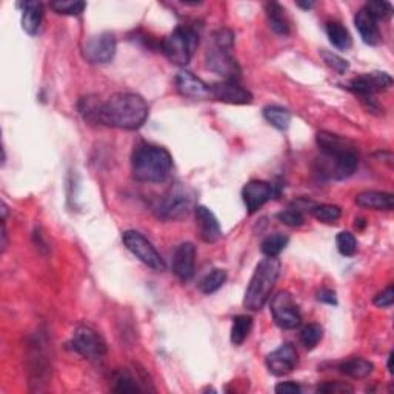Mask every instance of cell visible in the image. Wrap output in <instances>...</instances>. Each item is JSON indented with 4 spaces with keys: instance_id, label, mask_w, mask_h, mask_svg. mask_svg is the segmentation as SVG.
I'll use <instances>...</instances> for the list:
<instances>
[{
    "instance_id": "obj_1",
    "label": "cell",
    "mask_w": 394,
    "mask_h": 394,
    "mask_svg": "<svg viewBox=\"0 0 394 394\" xmlns=\"http://www.w3.org/2000/svg\"><path fill=\"white\" fill-rule=\"evenodd\" d=\"M148 114L150 108L142 96L136 93H117L112 94L107 102H102L98 123L132 131L139 130L146 122Z\"/></svg>"
},
{
    "instance_id": "obj_2",
    "label": "cell",
    "mask_w": 394,
    "mask_h": 394,
    "mask_svg": "<svg viewBox=\"0 0 394 394\" xmlns=\"http://www.w3.org/2000/svg\"><path fill=\"white\" fill-rule=\"evenodd\" d=\"M132 175L145 184L164 182L173 170V157L164 146L140 144L131 157Z\"/></svg>"
},
{
    "instance_id": "obj_3",
    "label": "cell",
    "mask_w": 394,
    "mask_h": 394,
    "mask_svg": "<svg viewBox=\"0 0 394 394\" xmlns=\"http://www.w3.org/2000/svg\"><path fill=\"white\" fill-rule=\"evenodd\" d=\"M279 274L280 262L277 257H266L260 260L245 291L243 307L250 311H260L270 300Z\"/></svg>"
},
{
    "instance_id": "obj_4",
    "label": "cell",
    "mask_w": 394,
    "mask_h": 394,
    "mask_svg": "<svg viewBox=\"0 0 394 394\" xmlns=\"http://www.w3.org/2000/svg\"><path fill=\"white\" fill-rule=\"evenodd\" d=\"M197 45L199 34L191 26H178L162 42V51L174 65L187 67L193 59Z\"/></svg>"
},
{
    "instance_id": "obj_5",
    "label": "cell",
    "mask_w": 394,
    "mask_h": 394,
    "mask_svg": "<svg viewBox=\"0 0 394 394\" xmlns=\"http://www.w3.org/2000/svg\"><path fill=\"white\" fill-rule=\"evenodd\" d=\"M193 208V196L182 185H174L159 200L156 207L157 217L164 221H179L188 216Z\"/></svg>"
},
{
    "instance_id": "obj_6",
    "label": "cell",
    "mask_w": 394,
    "mask_h": 394,
    "mask_svg": "<svg viewBox=\"0 0 394 394\" xmlns=\"http://www.w3.org/2000/svg\"><path fill=\"white\" fill-rule=\"evenodd\" d=\"M68 345L74 353L89 361H98L107 354V342L94 328L88 325L77 327Z\"/></svg>"
},
{
    "instance_id": "obj_7",
    "label": "cell",
    "mask_w": 394,
    "mask_h": 394,
    "mask_svg": "<svg viewBox=\"0 0 394 394\" xmlns=\"http://www.w3.org/2000/svg\"><path fill=\"white\" fill-rule=\"evenodd\" d=\"M122 241L126 248H128L132 255L140 260V262H144L145 265H148L150 268L156 271H165L166 268L165 260L162 259L159 251L154 248L153 243L148 241L144 234H140L139 231L135 230L125 231L122 234Z\"/></svg>"
},
{
    "instance_id": "obj_8",
    "label": "cell",
    "mask_w": 394,
    "mask_h": 394,
    "mask_svg": "<svg viewBox=\"0 0 394 394\" xmlns=\"http://www.w3.org/2000/svg\"><path fill=\"white\" fill-rule=\"evenodd\" d=\"M271 314L276 325L284 329H294L302 323L299 305L288 291H279L271 299Z\"/></svg>"
},
{
    "instance_id": "obj_9",
    "label": "cell",
    "mask_w": 394,
    "mask_h": 394,
    "mask_svg": "<svg viewBox=\"0 0 394 394\" xmlns=\"http://www.w3.org/2000/svg\"><path fill=\"white\" fill-rule=\"evenodd\" d=\"M117 49V40L112 33H101L89 37L83 45L82 54L87 62L93 65H103L114 59Z\"/></svg>"
},
{
    "instance_id": "obj_10",
    "label": "cell",
    "mask_w": 394,
    "mask_h": 394,
    "mask_svg": "<svg viewBox=\"0 0 394 394\" xmlns=\"http://www.w3.org/2000/svg\"><path fill=\"white\" fill-rule=\"evenodd\" d=\"M391 85H393V79L390 74L375 71L354 77L353 80H350L348 89L359 94L362 98H368L375 96L376 93L388 89Z\"/></svg>"
},
{
    "instance_id": "obj_11",
    "label": "cell",
    "mask_w": 394,
    "mask_h": 394,
    "mask_svg": "<svg viewBox=\"0 0 394 394\" xmlns=\"http://www.w3.org/2000/svg\"><path fill=\"white\" fill-rule=\"evenodd\" d=\"M207 67L211 71L222 76L225 80H237L241 76V68L230 49L213 46L207 53Z\"/></svg>"
},
{
    "instance_id": "obj_12",
    "label": "cell",
    "mask_w": 394,
    "mask_h": 394,
    "mask_svg": "<svg viewBox=\"0 0 394 394\" xmlns=\"http://www.w3.org/2000/svg\"><path fill=\"white\" fill-rule=\"evenodd\" d=\"M265 363L266 368H268V371L274 376L290 375L299 363L298 351H296L291 343H284L266 356Z\"/></svg>"
},
{
    "instance_id": "obj_13",
    "label": "cell",
    "mask_w": 394,
    "mask_h": 394,
    "mask_svg": "<svg viewBox=\"0 0 394 394\" xmlns=\"http://www.w3.org/2000/svg\"><path fill=\"white\" fill-rule=\"evenodd\" d=\"M274 197V185L265 180H250L242 189V199L248 213L252 214Z\"/></svg>"
},
{
    "instance_id": "obj_14",
    "label": "cell",
    "mask_w": 394,
    "mask_h": 394,
    "mask_svg": "<svg viewBox=\"0 0 394 394\" xmlns=\"http://www.w3.org/2000/svg\"><path fill=\"white\" fill-rule=\"evenodd\" d=\"M209 94L225 103L246 105L252 102V94L237 80H223L209 87Z\"/></svg>"
},
{
    "instance_id": "obj_15",
    "label": "cell",
    "mask_w": 394,
    "mask_h": 394,
    "mask_svg": "<svg viewBox=\"0 0 394 394\" xmlns=\"http://www.w3.org/2000/svg\"><path fill=\"white\" fill-rule=\"evenodd\" d=\"M196 246L191 242H184L175 246L173 252V273L182 282H188L194 276Z\"/></svg>"
},
{
    "instance_id": "obj_16",
    "label": "cell",
    "mask_w": 394,
    "mask_h": 394,
    "mask_svg": "<svg viewBox=\"0 0 394 394\" xmlns=\"http://www.w3.org/2000/svg\"><path fill=\"white\" fill-rule=\"evenodd\" d=\"M196 227L199 231V237L205 243H214L222 237V230L219 221L214 216L213 211L203 205H197L194 208Z\"/></svg>"
},
{
    "instance_id": "obj_17",
    "label": "cell",
    "mask_w": 394,
    "mask_h": 394,
    "mask_svg": "<svg viewBox=\"0 0 394 394\" xmlns=\"http://www.w3.org/2000/svg\"><path fill=\"white\" fill-rule=\"evenodd\" d=\"M175 88H178L179 94L189 98H205L211 96L207 83L187 69H182L175 76Z\"/></svg>"
},
{
    "instance_id": "obj_18",
    "label": "cell",
    "mask_w": 394,
    "mask_h": 394,
    "mask_svg": "<svg viewBox=\"0 0 394 394\" xmlns=\"http://www.w3.org/2000/svg\"><path fill=\"white\" fill-rule=\"evenodd\" d=\"M316 142H318L320 151L325 154L327 157H339L342 154L356 150V146L350 142V140L343 139L333 132L328 131H319L316 136Z\"/></svg>"
},
{
    "instance_id": "obj_19",
    "label": "cell",
    "mask_w": 394,
    "mask_h": 394,
    "mask_svg": "<svg viewBox=\"0 0 394 394\" xmlns=\"http://www.w3.org/2000/svg\"><path fill=\"white\" fill-rule=\"evenodd\" d=\"M145 382H148L146 372L142 368L136 370V376L130 370H121L116 372L114 379H112V384H114L112 390L116 393H140L145 390V386H142Z\"/></svg>"
},
{
    "instance_id": "obj_20",
    "label": "cell",
    "mask_w": 394,
    "mask_h": 394,
    "mask_svg": "<svg viewBox=\"0 0 394 394\" xmlns=\"http://www.w3.org/2000/svg\"><path fill=\"white\" fill-rule=\"evenodd\" d=\"M354 25L365 44L371 46L381 44V31H379L377 20L367 10L362 8L357 11L354 16Z\"/></svg>"
},
{
    "instance_id": "obj_21",
    "label": "cell",
    "mask_w": 394,
    "mask_h": 394,
    "mask_svg": "<svg viewBox=\"0 0 394 394\" xmlns=\"http://www.w3.org/2000/svg\"><path fill=\"white\" fill-rule=\"evenodd\" d=\"M356 203L361 208L376 209V211H391L394 208V197L391 193L385 191H362L356 196Z\"/></svg>"
},
{
    "instance_id": "obj_22",
    "label": "cell",
    "mask_w": 394,
    "mask_h": 394,
    "mask_svg": "<svg viewBox=\"0 0 394 394\" xmlns=\"http://www.w3.org/2000/svg\"><path fill=\"white\" fill-rule=\"evenodd\" d=\"M42 19H44V5L40 2L22 3V28L26 34L36 36L40 30Z\"/></svg>"
},
{
    "instance_id": "obj_23",
    "label": "cell",
    "mask_w": 394,
    "mask_h": 394,
    "mask_svg": "<svg viewBox=\"0 0 394 394\" xmlns=\"http://www.w3.org/2000/svg\"><path fill=\"white\" fill-rule=\"evenodd\" d=\"M266 17H268V24L271 30L280 34V36H286L290 33V22L285 16V10L276 2H270L265 5Z\"/></svg>"
},
{
    "instance_id": "obj_24",
    "label": "cell",
    "mask_w": 394,
    "mask_h": 394,
    "mask_svg": "<svg viewBox=\"0 0 394 394\" xmlns=\"http://www.w3.org/2000/svg\"><path fill=\"white\" fill-rule=\"evenodd\" d=\"M372 363L370 361H365L362 357H353L348 359L339 365V370L342 375L348 376L351 379H365L372 372Z\"/></svg>"
},
{
    "instance_id": "obj_25",
    "label": "cell",
    "mask_w": 394,
    "mask_h": 394,
    "mask_svg": "<svg viewBox=\"0 0 394 394\" xmlns=\"http://www.w3.org/2000/svg\"><path fill=\"white\" fill-rule=\"evenodd\" d=\"M328 40L332 42V45L341 51H347L353 45V39H351L350 33L347 28H345L339 22H328L325 26Z\"/></svg>"
},
{
    "instance_id": "obj_26",
    "label": "cell",
    "mask_w": 394,
    "mask_h": 394,
    "mask_svg": "<svg viewBox=\"0 0 394 394\" xmlns=\"http://www.w3.org/2000/svg\"><path fill=\"white\" fill-rule=\"evenodd\" d=\"M264 117L266 119V122L271 123L274 128H277L280 131L288 130V126H290L291 123V112L284 107H279V105H270V107H265Z\"/></svg>"
},
{
    "instance_id": "obj_27",
    "label": "cell",
    "mask_w": 394,
    "mask_h": 394,
    "mask_svg": "<svg viewBox=\"0 0 394 394\" xmlns=\"http://www.w3.org/2000/svg\"><path fill=\"white\" fill-rule=\"evenodd\" d=\"M252 318L251 316L241 314L233 319V327H231V342L233 345H242L246 337L251 333Z\"/></svg>"
},
{
    "instance_id": "obj_28",
    "label": "cell",
    "mask_w": 394,
    "mask_h": 394,
    "mask_svg": "<svg viewBox=\"0 0 394 394\" xmlns=\"http://www.w3.org/2000/svg\"><path fill=\"white\" fill-rule=\"evenodd\" d=\"M288 242H290V239H288L285 234L274 233L268 237H265V241L262 242L260 250H262V252L266 257H277L280 252L286 248Z\"/></svg>"
},
{
    "instance_id": "obj_29",
    "label": "cell",
    "mask_w": 394,
    "mask_h": 394,
    "mask_svg": "<svg viewBox=\"0 0 394 394\" xmlns=\"http://www.w3.org/2000/svg\"><path fill=\"white\" fill-rule=\"evenodd\" d=\"M225 280H227V271L216 268L213 271H209L207 276L200 280L199 290L203 294H213L217 290H221L222 285L225 284Z\"/></svg>"
},
{
    "instance_id": "obj_30",
    "label": "cell",
    "mask_w": 394,
    "mask_h": 394,
    "mask_svg": "<svg viewBox=\"0 0 394 394\" xmlns=\"http://www.w3.org/2000/svg\"><path fill=\"white\" fill-rule=\"evenodd\" d=\"M101 107H102V102L93 96L82 97V101L79 102L80 114L88 122L98 123V112H101Z\"/></svg>"
},
{
    "instance_id": "obj_31",
    "label": "cell",
    "mask_w": 394,
    "mask_h": 394,
    "mask_svg": "<svg viewBox=\"0 0 394 394\" xmlns=\"http://www.w3.org/2000/svg\"><path fill=\"white\" fill-rule=\"evenodd\" d=\"M311 214L316 219L323 222V223H333L336 221H339V217L342 214L341 208L337 205H328V203H322V205H313L311 207Z\"/></svg>"
},
{
    "instance_id": "obj_32",
    "label": "cell",
    "mask_w": 394,
    "mask_h": 394,
    "mask_svg": "<svg viewBox=\"0 0 394 394\" xmlns=\"http://www.w3.org/2000/svg\"><path fill=\"white\" fill-rule=\"evenodd\" d=\"M51 8L63 16H80L85 11L87 3L80 2V0H58V2L51 3Z\"/></svg>"
},
{
    "instance_id": "obj_33",
    "label": "cell",
    "mask_w": 394,
    "mask_h": 394,
    "mask_svg": "<svg viewBox=\"0 0 394 394\" xmlns=\"http://www.w3.org/2000/svg\"><path fill=\"white\" fill-rule=\"evenodd\" d=\"M322 336L323 329L318 323H308L307 327L300 329V342L307 350L316 348V345L322 341Z\"/></svg>"
},
{
    "instance_id": "obj_34",
    "label": "cell",
    "mask_w": 394,
    "mask_h": 394,
    "mask_svg": "<svg viewBox=\"0 0 394 394\" xmlns=\"http://www.w3.org/2000/svg\"><path fill=\"white\" fill-rule=\"evenodd\" d=\"M336 246L337 251H339L342 256L351 257L354 256L357 251V241L354 234L348 233V231H342V233H339L336 237Z\"/></svg>"
},
{
    "instance_id": "obj_35",
    "label": "cell",
    "mask_w": 394,
    "mask_h": 394,
    "mask_svg": "<svg viewBox=\"0 0 394 394\" xmlns=\"http://www.w3.org/2000/svg\"><path fill=\"white\" fill-rule=\"evenodd\" d=\"M320 58L323 59V62H325V65L332 68L337 74H345L348 71L350 63L342 59L341 55H337L332 51H320Z\"/></svg>"
},
{
    "instance_id": "obj_36",
    "label": "cell",
    "mask_w": 394,
    "mask_h": 394,
    "mask_svg": "<svg viewBox=\"0 0 394 394\" xmlns=\"http://www.w3.org/2000/svg\"><path fill=\"white\" fill-rule=\"evenodd\" d=\"M363 8L367 10L376 20H385L393 14L391 3L385 2V0H382V2H368Z\"/></svg>"
},
{
    "instance_id": "obj_37",
    "label": "cell",
    "mask_w": 394,
    "mask_h": 394,
    "mask_svg": "<svg viewBox=\"0 0 394 394\" xmlns=\"http://www.w3.org/2000/svg\"><path fill=\"white\" fill-rule=\"evenodd\" d=\"M276 217L282 223L288 225V227H300V225H304V214H302V211L298 208H288L280 211Z\"/></svg>"
},
{
    "instance_id": "obj_38",
    "label": "cell",
    "mask_w": 394,
    "mask_h": 394,
    "mask_svg": "<svg viewBox=\"0 0 394 394\" xmlns=\"http://www.w3.org/2000/svg\"><path fill=\"white\" fill-rule=\"evenodd\" d=\"M213 40H214V46L222 48V49H233L234 45V33L231 30H227V28H221L213 34Z\"/></svg>"
},
{
    "instance_id": "obj_39",
    "label": "cell",
    "mask_w": 394,
    "mask_h": 394,
    "mask_svg": "<svg viewBox=\"0 0 394 394\" xmlns=\"http://www.w3.org/2000/svg\"><path fill=\"white\" fill-rule=\"evenodd\" d=\"M375 305L379 308H390L394 304V290L393 285L386 286L382 293H379L375 298Z\"/></svg>"
},
{
    "instance_id": "obj_40",
    "label": "cell",
    "mask_w": 394,
    "mask_h": 394,
    "mask_svg": "<svg viewBox=\"0 0 394 394\" xmlns=\"http://www.w3.org/2000/svg\"><path fill=\"white\" fill-rule=\"evenodd\" d=\"M318 391L320 393H351L353 388L350 385H345L342 382H325L318 386Z\"/></svg>"
},
{
    "instance_id": "obj_41",
    "label": "cell",
    "mask_w": 394,
    "mask_h": 394,
    "mask_svg": "<svg viewBox=\"0 0 394 394\" xmlns=\"http://www.w3.org/2000/svg\"><path fill=\"white\" fill-rule=\"evenodd\" d=\"M276 393L277 394H299L302 393V386L296 382H280L276 385Z\"/></svg>"
},
{
    "instance_id": "obj_42",
    "label": "cell",
    "mask_w": 394,
    "mask_h": 394,
    "mask_svg": "<svg viewBox=\"0 0 394 394\" xmlns=\"http://www.w3.org/2000/svg\"><path fill=\"white\" fill-rule=\"evenodd\" d=\"M318 300L323 302V304H328V305H337L336 293L333 290H328V288H323V290L318 293Z\"/></svg>"
},
{
    "instance_id": "obj_43",
    "label": "cell",
    "mask_w": 394,
    "mask_h": 394,
    "mask_svg": "<svg viewBox=\"0 0 394 394\" xmlns=\"http://www.w3.org/2000/svg\"><path fill=\"white\" fill-rule=\"evenodd\" d=\"M298 5L300 6V8H304V10H309V8H313V2H298Z\"/></svg>"
},
{
    "instance_id": "obj_44",
    "label": "cell",
    "mask_w": 394,
    "mask_h": 394,
    "mask_svg": "<svg viewBox=\"0 0 394 394\" xmlns=\"http://www.w3.org/2000/svg\"><path fill=\"white\" fill-rule=\"evenodd\" d=\"M393 359H394V354L390 353V356H388V371L390 372H393Z\"/></svg>"
}]
</instances>
